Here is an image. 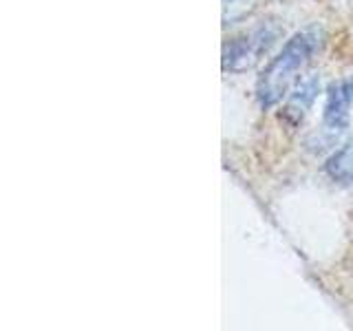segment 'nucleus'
Segmentation results:
<instances>
[{"instance_id":"f257e3e1","label":"nucleus","mask_w":353,"mask_h":331,"mask_svg":"<svg viewBox=\"0 0 353 331\" xmlns=\"http://www.w3.org/2000/svg\"><path fill=\"white\" fill-rule=\"evenodd\" d=\"M320 44H323V29L316 25L305 27L285 42L281 53L265 66L259 77L256 95L263 108L279 104L290 93V88L298 80V73L314 58Z\"/></svg>"},{"instance_id":"f03ea898","label":"nucleus","mask_w":353,"mask_h":331,"mask_svg":"<svg viewBox=\"0 0 353 331\" xmlns=\"http://www.w3.org/2000/svg\"><path fill=\"white\" fill-rule=\"evenodd\" d=\"M276 36H279V29H276L272 22H265V25L225 42L223 71L225 73H243V71L252 69V66L263 58V53H268Z\"/></svg>"},{"instance_id":"7ed1b4c3","label":"nucleus","mask_w":353,"mask_h":331,"mask_svg":"<svg viewBox=\"0 0 353 331\" xmlns=\"http://www.w3.org/2000/svg\"><path fill=\"white\" fill-rule=\"evenodd\" d=\"M353 104V77L331 82L323 113V128L329 139L338 137L349 126V106Z\"/></svg>"},{"instance_id":"20e7f679","label":"nucleus","mask_w":353,"mask_h":331,"mask_svg":"<svg viewBox=\"0 0 353 331\" xmlns=\"http://www.w3.org/2000/svg\"><path fill=\"white\" fill-rule=\"evenodd\" d=\"M318 91H320V77L318 75H307V77H303V80H298L290 99H287V106H285V113H283L285 119L294 126L301 124L307 115V110L312 108Z\"/></svg>"},{"instance_id":"39448f33","label":"nucleus","mask_w":353,"mask_h":331,"mask_svg":"<svg viewBox=\"0 0 353 331\" xmlns=\"http://www.w3.org/2000/svg\"><path fill=\"white\" fill-rule=\"evenodd\" d=\"M325 172L338 183H353V139L327 159Z\"/></svg>"}]
</instances>
